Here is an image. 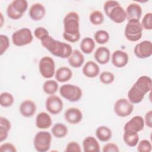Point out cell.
Returning <instances> with one entry per match:
<instances>
[{"label": "cell", "instance_id": "1", "mask_svg": "<svg viewBox=\"0 0 152 152\" xmlns=\"http://www.w3.org/2000/svg\"><path fill=\"white\" fill-rule=\"evenodd\" d=\"M63 37L69 42L75 43L80 38V17L77 12L71 11L64 18Z\"/></svg>", "mask_w": 152, "mask_h": 152}, {"label": "cell", "instance_id": "2", "mask_svg": "<svg viewBox=\"0 0 152 152\" xmlns=\"http://www.w3.org/2000/svg\"><path fill=\"white\" fill-rule=\"evenodd\" d=\"M42 45L52 55L61 58H68L72 52L70 45L54 39L49 34L40 40Z\"/></svg>", "mask_w": 152, "mask_h": 152}, {"label": "cell", "instance_id": "3", "mask_svg": "<svg viewBox=\"0 0 152 152\" xmlns=\"http://www.w3.org/2000/svg\"><path fill=\"white\" fill-rule=\"evenodd\" d=\"M28 7V2L26 0H14L8 4L7 8V16L14 20L21 18Z\"/></svg>", "mask_w": 152, "mask_h": 152}, {"label": "cell", "instance_id": "4", "mask_svg": "<svg viewBox=\"0 0 152 152\" xmlns=\"http://www.w3.org/2000/svg\"><path fill=\"white\" fill-rule=\"evenodd\" d=\"M142 27L140 20H128L124 31L125 36L126 39L131 42H137L142 37Z\"/></svg>", "mask_w": 152, "mask_h": 152}, {"label": "cell", "instance_id": "5", "mask_svg": "<svg viewBox=\"0 0 152 152\" xmlns=\"http://www.w3.org/2000/svg\"><path fill=\"white\" fill-rule=\"evenodd\" d=\"M59 93L62 97L71 102H78L82 97L81 88L76 85L66 84L59 88Z\"/></svg>", "mask_w": 152, "mask_h": 152}, {"label": "cell", "instance_id": "6", "mask_svg": "<svg viewBox=\"0 0 152 152\" xmlns=\"http://www.w3.org/2000/svg\"><path fill=\"white\" fill-rule=\"evenodd\" d=\"M52 135L48 131H39L36 133L33 140V145L36 151L46 152L51 146Z\"/></svg>", "mask_w": 152, "mask_h": 152}, {"label": "cell", "instance_id": "7", "mask_svg": "<svg viewBox=\"0 0 152 152\" xmlns=\"http://www.w3.org/2000/svg\"><path fill=\"white\" fill-rule=\"evenodd\" d=\"M13 44L17 46H23L31 43L33 36L28 28H21L14 32L11 36Z\"/></svg>", "mask_w": 152, "mask_h": 152}, {"label": "cell", "instance_id": "8", "mask_svg": "<svg viewBox=\"0 0 152 152\" xmlns=\"http://www.w3.org/2000/svg\"><path fill=\"white\" fill-rule=\"evenodd\" d=\"M39 69L42 76L45 78H50L55 74V64L53 58L45 56L39 62Z\"/></svg>", "mask_w": 152, "mask_h": 152}, {"label": "cell", "instance_id": "9", "mask_svg": "<svg viewBox=\"0 0 152 152\" xmlns=\"http://www.w3.org/2000/svg\"><path fill=\"white\" fill-rule=\"evenodd\" d=\"M134 110V105L128 99L121 98L116 101L114 104V111L120 117H126Z\"/></svg>", "mask_w": 152, "mask_h": 152}, {"label": "cell", "instance_id": "10", "mask_svg": "<svg viewBox=\"0 0 152 152\" xmlns=\"http://www.w3.org/2000/svg\"><path fill=\"white\" fill-rule=\"evenodd\" d=\"M46 110L52 115L59 114L63 109L64 103L62 99L55 94L50 95L46 100Z\"/></svg>", "mask_w": 152, "mask_h": 152}, {"label": "cell", "instance_id": "11", "mask_svg": "<svg viewBox=\"0 0 152 152\" xmlns=\"http://www.w3.org/2000/svg\"><path fill=\"white\" fill-rule=\"evenodd\" d=\"M135 55L140 59L149 58L152 55V43L150 40H144L137 44L134 49Z\"/></svg>", "mask_w": 152, "mask_h": 152}, {"label": "cell", "instance_id": "12", "mask_svg": "<svg viewBox=\"0 0 152 152\" xmlns=\"http://www.w3.org/2000/svg\"><path fill=\"white\" fill-rule=\"evenodd\" d=\"M112 64L116 68H123L126 66L129 61L128 55L121 50H116L112 55Z\"/></svg>", "mask_w": 152, "mask_h": 152}, {"label": "cell", "instance_id": "13", "mask_svg": "<svg viewBox=\"0 0 152 152\" xmlns=\"http://www.w3.org/2000/svg\"><path fill=\"white\" fill-rule=\"evenodd\" d=\"M36 103L30 99H26L23 101L19 107L21 115L26 118H30L33 116L36 111Z\"/></svg>", "mask_w": 152, "mask_h": 152}, {"label": "cell", "instance_id": "14", "mask_svg": "<svg viewBox=\"0 0 152 152\" xmlns=\"http://www.w3.org/2000/svg\"><path fill=\"white\" fill-rule=\"evenodd\" d=\"M145 124L143 118L140 115H136L132 117L124 125V129L132 130L135 132H140L144 129Z\"/></svg>", "mask_w": 152, "mask_h": 152}, {"label": "cell", "instance_id": "15", "mask_svg": "<svg viewBox=\"0 0 152 152\" xmlns=\"http://www.w3.org/2000/svg\"><path fill=\"white\" fill-rule=\"evenodd\" d=\"M65 119L71 124H77L83 119L81 111L76 107H69L64 113Z\"/></svg>", "mask_w": 152, "mask_h": 152}, {"label": "cell", "instance_id": "16", "mask_svg": "<svg viewBox=\"0 0 152 152\" xmlns=\"http://www.w3.org/2000/svg\"><path fill=\"white\" fill-rule=\"evenodd\" d=\"M46 14V9L40 3H34L30 8L29 15L34 21H39L43 19Z\"/></svg>", "mask_w": 152, "mask_h": 152}, {"label": "cell", "instance_id": "17", "mask_svg": "<svg viewBox=\"0 0 152 152\" xmlns=\"http://www.w3.org/2000/svg\"><path fill=\"white\" fill-rule=\"evenodd\" d=\"M126 18L130 20H140L142 14V8L140 5L135 2L129 4L125 10Z\"/></svg>", "mask_w": 152, "mask_h": 152}, {"label": "cell", "instance_id": "18", "mask_svg": "<svg viewBox=\"0 0 152 152\" xmlns=\"http://www.w3.org/2000/svg\"><path fill=\"white\" fill-rule=\"evenodd\" d=\"M107 17L116 23H122L126 19L125 10L121 6L118 5L114 7L109 12Z\"/></svg>", "mask_w": 152, "mask_h": 152}, {"label": "cell", "instance_id": "19", "mask_svg": "<svg viewBox=\"0 0 152 152\" xmlns=\"http://www.w3.org/2000/svg\"><path fill=\"white\" fill-rule=\"evenodd\" d=\"M52 120L50 116L46 112H42L37 114L36 118V126L39 129H45L50 127Z\"/></svg>", "mask_w": 152, "mask_h": 152}, {"label": "cell", "instance_id": "20", "mask_svg": "<svg viewBox=\"0 0 152 152\" xmlns=\"http://www.w3.org/2000/svg\"><path fill=\"white\" fill-rule=\"evenodd\" d=\"M82 71L86 77L94 78L99 74L100 68L95 62L88 61L83 66Z\"/></svg>", "mask_w": 152, "mask_h": 152}, {"label": "cell", "instance_id": "21", "mask_svg": "<svg viewBox=\"0 0 152 152\" xmlns=\"http://www.w3.org/2000/svg\"><path fill=\"white\" fill-rule=\"evenodd\" d=\"M94 57L96 61L100 64H106L109 61L110 58V50L106 47L100 46L96 50Z\"/></svg>", "mask_w": 152, "mask_h": 152}, {"label": "cell", "instance_id": "22", "mask_svg": "<svg viewBox=\"0 0 152 152\" xmlns=\"http://www.w3.org/2000/svg\"><path fill=\"white\" fill-rule=\"evenodd\" d=\"M83 148L84 152H99L100 150L99 142L92 136H88L83 140Z\"/></svg>", "mask_w": 152, "mask_h": 152}, {"label": "cell", "instance_id": "23", "mask_svg": "<svg viewBox=\"0 0 152 152\" xmlns=\"http://www.w3.org/2000/svg\"><path fill=\"white\" fill-rule=\"evenodd\" d=\"M68 61L70 66L73 68H78L84 64V56L81 51L78 49H75L68 58Z\"/></svg>", "mask_w": 152, "mask_h": 152}, {"label": "cell", "instance_id": "24", "mask_svg": "<svg viewBox=\"0 0 152 152\" xmlns=\"http://www.w3.org/2000/svg\"><path fill=\"white\" fill-rule=\"evenodd\" d=\"M134 85L146 94L151 90V79L146 75L141 76L137 79Z\"/></svg>", "mask_w": 152, "mask_h": 152}, {"label": "cell", "instance_id": "25", "mask_svg": "<svg viewBox=\"0 0 152 152\" xmlns=\"http://www.w3.org/2000/svg\"><path fill=\"white\" fill-rule=\"evenodd\" d=\"M55 76L57 81L65 83L69 81L72 78V72L68 67L61 66L55 71Z\"/></svg>", "mask_w": 152, "mask_h": 152}, {"label": "cell", "instance_id": "26", "mask_svg": "<svg viewBox=\"0 0 152 152\" xmlns=\"http://www.w3.org/2000/svg\"><path fill=\"white\" fill-rule=\"evenodd\" d=\"M145 94L140 90L135 85H133L128 92V100L132 104L140 103L144 98Z\"/></svg>", "mask_w": 152, "mask_h": 152}, {"label": "cell", "instance_id": "27", "mask_svg": "<svg viewBox=\"0 0 152 152\" xmlns=\"http://www.w3.org/2000/svg\"><path fill=\"white\" fill-rule=\"evenodd\" d=\"M139 135L137 132L132 130L124 131L123 140L125 143L129 147H135L139 142Z\"/></svg>", "mask_w": 152, "mask_h": 152}, {"label": "cell", "instance_id": "28", "mask_svg": "<svg viewBox=\"0 0 152 152\" xmlns=\"http://www.w3.org/2000/svg\"><path fill=\"white\" fill-rule=\"evenodd\" d=\"M112 135L111 129L106 126H99L96 130V136L102 142H107L109 141Z\"/></svg>", "mask_w": 152, "mask_h": 152}, {"label": "cell", "instance_id": "29", "mask_svg": "<svg viewBox=\"0 0 152 152\" xmlns=\"http://www.w3.org/2000/svg\"><path fill=\"white\" fill-rule=\"evenodd\" d=\"M11 128L10 121L6 118L0 117V141L5 140L8 136L9 131Z\"/></svg>", "mask_w": 152, "mask_h": 152}, {"label": "cell", "instance_id": "30", "mask_svg": "<svg viewBox=\"0 0 152 152\" xmlns=\"http://www.w3.org/2000/svg\"><path fill=\"white\" fill-rule=\"evenodd\" d=\"M95 46L96 44L94 40L89 37L84 38L80 43V49L86 54H89L93 52Z\"/></svg>", "mask_w": 152, "mask_h": 152}, {"label": "cell", "instance_id": "31", "mask_svg": "<svg viewBox=\"0 0 152 152\" xmlns=\"http://www.w3.org/2000/svg\"><path fill=\"white\" fill-rule=\"evenodd\" d=\"M51 132L52 135L56 138H61L67 135L68 128L65 125L58 122L53 126Z\"/></svg>", "mask_w": 152, "mask_h": 152}, {"label": "cell", "instance_id": "32", "mask_svg": "<svg viewBox=\"0 0 152 152\" xmlns=\"http://www.w3.org/2000/svg\"><path fill=\"white\" fill-rule=\"evenodd\" d=\"M59 85L57 81L53 80H48L43 84V91L49 95L55 94L58 90Z\"/></svg>", "mask_w": 152, "mask_h": 152}, {"label": "cell", "instance_id": "33", "mask_svg": "<svg viewBox=\"0 0 152 152\" xmlns=\"http://www.w3.org/2000/svg\"><path fill=\"white\" fill-rule=\"evenodd\" d=\"M14 98L12 94L9 92H2L0 95V104L1 106L8 107L12 105Z\"/></svg>", "mask_w": 152, "mask_h": 152}, {"label": "cell", "instance_id": "34", "mask_svg": "<svg viewBox=\"0 0 152 152\" xmlns=\"http://www.w3.org/2000/svg\"><path fill=\"white\" fill-rule=\"evenodd\" d=\"M110 36L107 31L104 30H97L94 34V39L95 41L100 45L106 43L109 40Z\"/></svg>", "mask_w": 152, "mask_h": 152}, {"label": "cell", "instance_id": "35", "mask_svg": "<svg viewBox=\"0 0 152 152\" xmlns=\"http://www.w3.org/2000/svg\"><path fill=\"white\" fill-rule=\"evenodd\" d=\"M89 19L93 25H100L104 21V15L101 11L95 10L90 13Z\"/></svg>", "mask_w": 152, "mask_h": 152}, {"label": "cell", "instance_id": "36", "mask_svg": "<svg viewBox=\"0 0 152 152\" xmlns=\"http://www.w3.org/2000/svg\"><path fill=\"white\" fill-rule=\"evenodd\" d=\"M99 80L104 84H109L114 81L115 76L111 72L104 71L100 74Z\"/></svg>", "mask_w": 152, "mask_h": 152}, {"label": "cell", "instance_id": "37", "mask_svg": "<svg viewBox=\"0 0 152 152\" xmlns=\"http://www.w3.org/2000/svg\"><path fill=\"white\" fill-rule=\"evenodd\" d=\"M152 13L148 12L146 13L142 18V20L141 22V25L142 27V29L151 30L152 29Z\"/></svg>", "mask_w": 152, "mask_h": 152}, {"label": "cell", "instance_id": "38", "mask_svg": "<svg viewBox=\"0 0 152 152\" xmlns=\"http://www.w3.org/2000/svg\"><path fill=\"white\" fill-rule=\"evenodd\" d=\"M137 151L139 152H150L151 150V142L147 140H142L137 144Z\"/></svg>", "mask_w": 152, "mask_h": 152}, {"label": "cell", "instance_id": "39", "mask_svg": "<svg viewBox=\"0 0 152 152\" xmlns=\"http://www.w3.org/2000/svg\"><path fill=\"white\" fill-rule=\"evenodd\" d=\"M0 55H2L10 46V40L8 37L5 34L0 35Z\"/></svg>", "mask_w": 152, "mask_h": 152}, {"label": "cell", "instance_id": "40", "mask_svg": "<svg viewBox=\"0 0 152 152\" xmlns=\"http://www.w3.org/2000/svg\"><path fill=\"white\" fill-rule=\"evenodd\" d=\"M120 5L118 1H112V0H109L107 1L104 2V5H103V9L104 11L105 14L107 16L110 12V11L115 7Z\"/></svg>", "mask_w": 152, "mask_h": 152}, {"label": "cell", "instance_id": "41", "mask_svg": "<svg viewBox=\"0 0 152 152\" xmlns=\"http://www.w3.org/2000/svg\"><path fill=\"white\" fill-rule=\"evenodd\" d=\"M66 152H81V149L80 144L76 141H71L66 146Z\"/></svg>", "mask_w": 152, "mask_h": 152}, {"label": "cell", "instance_id": "42", "mask_svg": "<svg viewBox=\"0 0 152 152\" xmlns=\"http://www.w3.org/2000/svg\"><path fill=\"white\" fill-rule=\"evenodd\" d=\"M34 36L39 40H42L46 36L49 35V31L43 27H38L34 31Z\"/></svg>", "mask_w": 152, "mask_h": 152}, {"label": "cell", "instance_id": "43", "mask_svg": "<svg viewBox=\"0 0 152 152\" xmlns=\"http://www.w3.org/2000/svg\"><path fill=\"white\" fill-rule=\"evenodd\" d=\"M0 151L1 152H16L17 149L15 146L10 143L6 142L0 145Z\"/></svg>", "mask_w": 152, "mask_h": 152}, {"label": "cell", "instance_id": "44", "mask_svg": "<svg viewBox=\"0 0 152 152\" xmlns=\"http://www.w3.org/2000/svg\"><path fill=\"white\" fill-rule=\"evenodd\" d=\"M102 151L103 152H118L119 149L118 145L115 143H107L103 147Z\"/></svg>", "mask_w": 152, "mask_h": 152}, {"label": "cell", "instance_id": "45", "mask_svg": "<svg viewBox=\"0 0 152 152\" xmlns=\"http://www.w3.org/2000/svg\"><path fill=\"white\" fill-rule=\"evenodd\" d=\"M144 124L147 126L151 128L152 127V110H150L145 115L144 118Z\"/></svg>", "mask_w": 152, "mask_h": 152}, {"label": "cell", "instance_id": "46", "mask_svg": "<svg viewBox=\"0 0 152 152\" xmlns=\"http://www.w3.org/2000/svg\"><path fill=\"white\" fill-rule=\"evenodd\" d=\"M0 14H1V27L3 24V15L2 12H1Z\"/></svg>", "mask_w": 152, "mask_h": 152}]
</instances>
